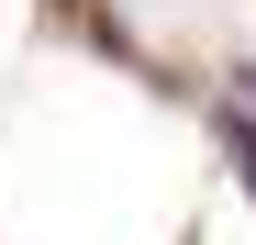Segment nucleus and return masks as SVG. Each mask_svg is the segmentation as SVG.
Wrapping results in <instances>:
<instances>
[{"label": "nucleus", "instance_id": "nucleus-2", "mask_svg": "<svg viewBox=\"0 0 256 245\" xmlns=\"http://www.w3.org/2000/svg\"><path fill=\"white\" fill-rule=\"evenodd\" d=\"M234 90H245V100H256V67H245V78H234Z\"/></svg>", "mask_w": 256, "mask_h": 245}, {"label": "nucleus", "instance_id": "nucleus-1", "mask_svg": "<svg viewBox=\"0 0 256 245\" xmlns=\"http://www.w3.org/2000/svg\"><path fill=\"white\" fill-rule=\"evenodd\" d=\"M223 156H234V178H245V200H256V134H245V122H223Z\"/></svg>", "mask_w": 256, "mask_h": 245}]
</instances>
